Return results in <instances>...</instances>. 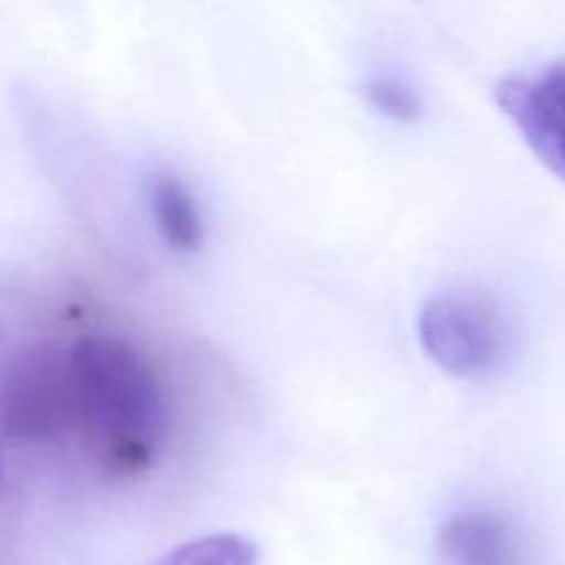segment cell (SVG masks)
<instances>
[{
  "instance_id": "obj_9",
  "label": "cell",
  "mask_w": 565,
  "mask_h": 565,
  "mask_svg": "<svg viewBox=\"0 0 565 565\" xmlns=\"http://www.w3.org/2000/svg\"><path fill=\"white\" fill-rule=\"evenodd\" d=\"M0 483H3V461H0Z\"/></svg>"
},
{
  "instance_id": "obj_8",
  "label": "cell",
  "mask_w": 565,
  "mask_h": 565,
  "mask_svg": "<svg viewBox=\"0 0 565 565\" xmlns=\"http://www.w3.org/2000/svg\"><path fill=\"white\" fill-rule=\"evenodd\" d=\"M367 97L375 108L395 121H414L419 116V99L412 88L397 81H375L367 88Z\"/></svg>"
},
{
  "instance_id": "obj_3",
  "label": "cell",
  "mask_w": 565,
  "mask_h": 565,
  "mask_svg": "<svg viewBox=\"0 0 565 565\" xmlns=\"http://www.w3.org/2000/svg\"><path fill=\"white\" fill-rule=\"evenodd\" d=\"M502 337L497 309L469 292H439L419 312V342L430 362L461 379L497 367Z\"/></svg>"
},
{
  "instance_id": "obj_10",
  "label": "cell",
  "mask_w": 565,
  "mask_h": 565,
  "mask_svg": "<svg viewBox=\"0 0 565 565\" xmlns=\"http://www.w3.org/2000/svg\"><path fill=\"white\" fill-rule=\"evenodd\" d=\"M0 340H3V326H0Z\"/></svg>"
},
{
  "instance_id": "obj_7",
  "label": "cell",
  "mask_w": 565,
  "mask_h": 565,
  "mask_svg": "<svg viewBox=\"0 0 565 565\" xmlns=\"http://www.w3.org/2000/svg\"><path fill=\"white\" fill-rule=\"evenodd\" d=\"M257 546L235 533L204 535L171 550L158 565H257Z\"/></svg>"
},
{
  "instance_id": "obj_6",
  "label": "cell",
  "mask_w": 565,
  "mask_h": 565,
  "mask_svg": "<svg viewBox=\"0 0 565 565\" xmlns=\"http://www.w3.org/2000/svg\"><path fill=\"white\" fill-rule=\"evenodd\" d=\"M149 210L166 246L177 254H196L204 243V221L193 193L177 174L160 171L149 180Z\"/></svg>"
},
{
  "instance_id": "obj_5",
  "label": "cell",
  "mask_w": 565,
  "mask_h": 565,
  "mask_svg": "<svg viewBox=\"0 0 565 565\" xmlns=\"http://www.w3.org/2000/svg\"><path fill=\"white\" fill-rule=\"evenodd\" d=\"M441 565H519L511 524L489 511H467L439 530Z\"/></svg>"
},
{
  "instance_id": "obj_4",
  "label": "cell",
  "mask_w": 565,
  "mask_h": 565,
  "mask_svg": "<svg viewBox=\"0 0 565 565\" xmlns=\"http://www.w3.org/2000/svg\"><path fill=\"white\" fill-rule=\"evenodd\" d=\"M497 103L535 158L565 182V64L505 77L497 86Z\"/></svg>"
},
{
  "instance_id": "obj_2",
  "label": "cell",
  "mask_w": 565,
  "mask_h": 565,
  "mask_svg": "<svg viewBox=\"0 0 565 565\" xmlns=\"http://www.w3.org/2000/svg\"><path fill=\"white\" fill-rule=\"evenodd\" d=\"M75 430L72 351L50 342L0 359V439L44 445Z\"/></svg>"
},
{
  "instance_id": "obj_1",
  "label": "cell",
  "mask_w": 565,
  "mask_h": 565,
  "mask_svg": "<svg viewBox=\"0 0 565 565\" xmlns=\"http://www.w3.org/2000/svg\"><path fill=\"white\" fill-rule=\"evenodd\" d=\"M70 351L75 434L83 452L105 478H141L169 436V406L158 373L121 337H86Z\"/></svg>"
}]
</instances>
